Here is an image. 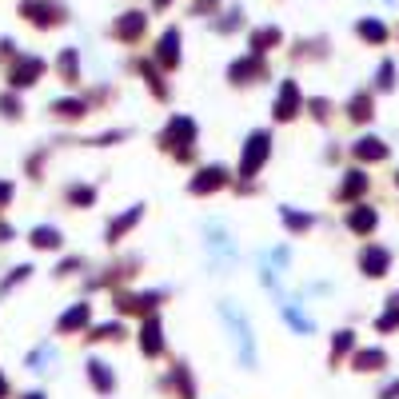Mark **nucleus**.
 Segmentation results:
<instances>
[{"instance_id":"f257e3e1","label":"nucleus","mask_w":399,"mask_h":399,"mask_svg":"<svg viewBox=\"0 0 399 399\" xmlns=\"http://www.w3.org/2000/svg\"><path fill=\"white\" fill-rule=\"evenodd\" d=\"M16 16L36 24V28H60L64 20H68V8H64L60 0H20Z\"/></svg>"},{"instance_id":"f03ea898","label":"nucleus","mask_w":399,"mask_h":399,"mask_svg":"<svg viewBox=\"0 0 399 399\" xmlns=\"http://www.w3.org/2000/svg\"><path fill=\"white\" fill-rule=\"evenodd\" d=\"M148 28V16L140 8H124V12L112 20V40H120V44H136Z\"/></svg>"},{"instance_id":"7ed1b4c3","label":"nucleus","mask_w":399,"mask_h":399,"mask_svg":"<svg viewBox=\"0 0 399 399\" xmlns=\"http://www.w3.org/2000/svg\"><path fill=\"white\" fill-rule=\"evenodd\" d=\"M271 152V136L268 132H252L248 144H244V160H239V176H255L264 168V160Z\"/></svg>"},{"instance_id":"20e7f679","label":"nucleus","mask_w":399,"mask_h":399,"mask_svg":"<svg viewBox=\"0 0 399 399\" xmlns=\"http://www.w3.org/2000/svg\"><path fill=\"white\" fill-rule=\"evenodd\" d=\"M44 76V60L36 56V52H24V56H16L12 68H8V84L12 88H32L36 80Z\"/></svg>"},{"instance_id":"39448f33","label":"nucleus","mask_w":399,"mask_h":399,"mask_svg":"<svg viewBox=\"0 0 399 399\" xmlns=\"http://www.w3.org/2000/svg\"><path fill=\"white\" fill-rule=\"evenodd\" d=\"M223 319H232V332H236V348H239V359L252 367L255 355H252V328H248V319L239 316L236 303H223Z\"/></svg>"},{"instance_id":"423d86ee","label":"nucleus","mask_w":399,"mask_h":399,"mask_svg":"<svg viewBox=\"0 0 399 399\" xmlns=\"http://www.w3.org/2000/svg\"><path fill=\"white\" fill-rule=\"evenodd\" d=\"M264 76H268V68L260 60V52L239 56V60L228 64V80H232V84H255V80H264Z\"/></svg>"},{"instance_id":"0eeeda50","label":"nucleus","mask_w":399,"mask_h":399,"mask_svg":"<svg viewBox=\"0 0 399 399\" xmlns=\"http://www.w3.org/2000/svg\"><path fill=\"white\" fill-rule=\"evenodd\" d=\"M192 136H196V124H192L188 116H176L172 124L160 132V144H164V148H176L180 156H188V152H184V144H192Z\"/></svg>"},{"instance_id":"6e6552de","label":"nucleus","mask_w":399,"mask_h":399,"mask_svg":"<svg viewBox=\"0 0 399 399\" xmlns=\"http://www.w3.org/2000/svg\"><path fill=\"white\" fill-rule=\"evenodd\" d=\"M156 64H160V68H168V72L180 64V28H176V24H168V28L160 32V40H156Z\"/></svg>"},{"instance_id":"1a4fd4ad","label":"nucleus","mask_w":399,"mask_h":399,"mask_svg":"<svg viewBox=\"0 0 399 399\" xmlns=\"http://www.w3.org/2000/svg\"><path fill=\"white\" fill-rule=\"evenodd\" d=\"M296 112H300V88H296V80H284L280 100H275V120H291Z\"/></svg>"},{"instance_id":"9d476101","label":"nucleus","mask_w":399,"mask_h":399,"mask_svg":"<svg viewBox=\"0 0 399 399\" xmlns=\"http://www.w3.org/2000/svg\"><path fill=\"white\" fill-rule=\"evenodd\" d=\"M223 184H228V172H223V168H204V172H200V176L188 184V192H196V196H207V192L223 188Z\"/></svg>"},{"instance_id":"9b49d317","label":"nucleus","mask_w":399,"mask_h":399,"mask_svg":"<svg viewBox=\"0 0 399 399\" xmlns=\"http://www.w3.org/2000/svg\"><path fill=\"white\" fill-rule=\"evenodd\" d=\"M284 40V32L275 28V24H264V28H252V36H248V44H252V52H271V48Z\"/></svg>"},{"instance_id":"f8f14e48","label":"nucleus","mask_w":399,"mask_h":399,"mask_svg":"<svg viewBox=\"0 0 399 399\" xmlns=\"http://www.w3.org/2000/svg\"><path fill=\"white\" fill-rule=\"evenodd\" d=\"M88 380H92V387L104 391V396L116 387V375H112V367L104 364V359H88Z\"/></svg>"},{"instance_id":"ddd939ff","label":"nucleus","mask_w":399,"mask_h":399,"mask_svg":"<svg viewBox=\"0 0 399 399\" xmlns=\"http://www.w3.org/2000/svg\"><path fill=\"white\" fill-rule=\"evenodd\" d=\"M140 348H144V355H160V351H164V332H160V319H156V316L144 323Z\"/></svg>"},{"instance_id":"4468645a","label":"nucleus","mask_w":399,"mask_h":399,"mask_svg":"<svg viewBox=\"0 0 399 399\" xmlns=\"http://www.w3.org/2000/svg\"><path fill=\"white\" fill-rule=\"evenodd\" d=\"M359 264H364L367 275H383V271H387V264H391V255L383 252V248H367V252L359 255Z\"/></svg>"},{"instance_id":"2eb2a0df","label":"nucleus","mask_w":399,"mask_h":399,"mask_svg":"<svg viewBox=\"0 0 399 399\" xmlns=\"http://www.w3.org/2000/svg\"><path fill=\"white\" fill-rule=\"evenodd\" d=\"M156 303H160V296L156 291H148V296H120L116 307H120V312H152Z\"/></svg>"},{"instance_id":"dca6fc26","label":"nucleus","mask_w":399,"mask_h":399,"mask_svg":"<svg viewBox=\"0 0 399 399\" xmlns=\"http://www.w3.org/2000/svg\"><path fill=\"white\" fill-rule=\"evenodd\" d=\"M56 68H60V76L72 84V80H80V52L76 48H64L60 56H56Z\"/></svg>"},{"instance_id":"f3484780","label":"nucleus","mask_w":399,"mask_h":399,"mask_svg":"<svg viewBox=\"0 0 399 399\" xmlns=\"http://www.w3.org/2000/svg\"><path fill=\"white\" fill-rule=\"evenodd\" d=\"M136 220H140V204L128 207L120 220H112V228H108V244H120V236H124L128 228H136Z\"/></svg>"},{"instance_id":"a211bd4d","label":"nucleus","mask_w":399,"mask_h":399,"mask_svg":"<svg viewBox=\"0 0 399 399\" xmlns=\"http://www.w3.org/2000/svg\"><path fill=\"white\" fill-rule=\"evenodd\" d=\"M164 387H168V391H180V399H196V387L188 383V367H176L172 375L164 380Z\"/></svg>"},{"instance_id":"6ab92c4d","label":"nucleus","mask_w":399,"mask_h":399,"mask_svg":"<svg viewBox=\"0 0 399 399\" xmlns=\"http://www.w3.org/2000/svg\"><path fill=\"white\" fill-rule=\"evenodd\" d=\"M84 323H88V303H76L72 312H64V316H60L56 328H60V332H80Z\"/></svg>"},{"instance_id":"aec40b11","label":"nucleus","mask_w":399,"mask_h":399,"mask_svg":"<svg viewBox=\"0 0 399 399\" xmlns=\"http://www.w3.org/2000/svg\"><path fill=\"white\" fill-rule=\"evenodd\" d=\"M355 32H359L364 40H371V44H383V40H387V28H383L380 20H371V16H367V20H359V24H355Z\"/></svg>"},{"instance_id":"412c9836","label":"nucleus","mask_w":399,"mask_h":399,"mask_svg":"<svg viewBox=\"0 0 399 399\" xmlns=\"http://www.w3.org/2000/svg\"><path fill=\"white\" fill-rule=\"evenodd\" d=\"M52 112H56V116H68V120H80V116H84V100H72V96H64V100H56V104H52Z\"/></svg>"},{"instance_id":"4be33fe9","label":"nucleus","mask_w":399,"mask_h":399,"mask_svg":"<svg viewBox=\"0 0 399 399\" xmlns=\"http://www.w3.org/2000/svg\"><path fill=\"white\" fill-rule=\"evenodd\" d=\"M348 223H351V232H371L375 228V212L371 207H355L348 216Z\"/></svg>"},{"instance_id":"5701e85b","label":"nucleus","mask_w":399,"mask_h":399,"mask_svg":"<svg viewBox=\"0 0 399 399\" xmlns=\"http://www.w3.org/2000/svg\"><path fill=\"white\" fill-rule=\"evenodd\" d=\"M239 24H244V12H239V8H232V12H216V20H212V28L216 32H236Z\"/></svg>"},{"instance_id":"b1692460","label":"nucleus","mask_w":399,"mask_h":399,"mask_svg":"<svg viewBox=\"0 0 399 399\" xmlns=\"http://www.w3.org/2000/svg\"><path fill=\"white\" fill-rule=\"evenodd\" d=\"M383 364H387V355H383L380 348L359 351V355H355V367H359V371H375V367H383Z\"/></svg>"},{"instance_id":"393cba45","label":"nucleus","mask_w":399,"mask_h":399,"mask_svg":"<svg viewBox=\"0 0 399 399\" xmlns=\"http://www.w3.org/2000/svg\"><path fill=\"white\" fill-rule=\"evenodd\" d=\"M32 244H36V248H60V232H56V228H32Z\"/></svg>"},{"instance_id":"a878e982","label":"nucleus","mask_w":399,"mask_h":399,"mask_svg":"<svg viewBox=\"0 0 399 399\" xmlns=\"http://www.w3.org/2000/svg\"><path fill=\"white\" fill-rule=\"evenodd\" d=\"M355 156H359V160H383V156H387V148H383L380 140H371V136H367V140L355 144Z\"/></svg>"},{"instance_id":"bb28decb","label":"nucleus","mask_w":399,"mask_h":399,"mask_svg":"<svg viewBox=\"0 0 399 399\" xmlns=\"http://www.w3.org/2000/svg\"><path fill=\"white\" fill-rule=\"evenodd\" d=\"M364 188H367V176H364V172H351V176H348V184H343V200L359 196Z\"/></svg>"},{"instance_id":"cd10ccee","label":"nucleus","mask_w":399,"mask_h":399,"mask_svg":"<svg viewBox=\"0 0 399 399\" xmlns=\"http://www.w3.org/2000/svg\"><path fill=\"white\" fill-rule=\"evenodd\" d=\"M284 223L291 228V232H303V228H312V216H300V212L284 207Z\"/></svg>"},{"instance_id":"c85d7f7f","label":"nucleus","mask_w":399,"mask_h":399,"mask_svg":"<svg viewBox=\"0 0 399 399\" xmlns=\"http://www.w3.org/2000/svg\"><path fill=\"white\" fill-rule=\"evenodd\" d=\"M351 116H355V120H367V116H371V96H355V100H351Z\"/></svg>"},{"instance_id":"c756f323","label":"nucleus","mask_w":399,"mask_h":399,"mask_svg":"<svg viewBox=\"0 0 399 399\" xmlns=\"http://www.w3.org/2000/svg\"><path fill=\"white\" fill-rule=\"evenodd\" d=\"M220 4L223 0H196V4H192V16H216Z\"/></svg>"},{"instance_id":"7c9ffc66","label":"nucleus","mask_w":399,"mask_h":399,"mask_svg":"<svg viewBox=\"0 0 399 399\" xmlns=\"http://www.w3.org/2000/svg\"><path fill=\"white\" fill-rule=\"evenodd\" d=\"M68 200L80 204V207H88V204H92V188H68Z\"/></svg>"},{"instance_id":"2f4dec72","label":"nucleus","mask_w":399,"mask_h":399,"mask_svg":"<svg viewBox=\"0 0 399 399\" xmlns=\"http://www.w3.org/2000/svg\"><path fill=\"white\" fill-rule=\"evenodd\" d=\"M28 271H32V268H16L12 275H8V280H4V284H0V291H12V287L20 284V280H28Z\"/></svg>"},{"instance_id":"473e14b6","label":"nucleus","mask_w":399,"mask_h":399,"mask_svg":"<svg viewBox=\"0 0 399 399\" xmlns=\"http://www.w3.org/2000/svg\"><path fill=\"white\" fill-rule=\"evenodd\" d=\"M351 348V332H339V339H335V348H332V355L335 359H339V355H343V351Z\"/></svg>"},{"instance_id":"72a5a7b5","label":"nucleus","mask_w":399,"mask_h":399,"mask_svg":"<svg viewBox=\"0 0 399 399\" xmlns=\"http://www.w3.org/2000/svg\"><path fill=\"white\" fill-rule=\"evenodd\" d=\"M391 76H396L391 60H387V64H380V88H391Z\"/></svg>"},{"instance_id":"f704fd0d","label":"nucleus","mask_w":399,"mask_h":399,"mask_svg":"<svg viewBox=\"0 0 399 399\" xmlns=\"http://www.w3.org/2000/svg\"><path fill=\"white\" fill-rule=\"evenodd\" d=\"M0 112H8V116H20V104H16V96H0Z\"/></svg>"},{"instance_id":"c9c22d12","label":"nucleus","mask_w":399,"mask_h":399,"mask_svg":"<svg viewBox=\"0 0 399 399\" xmlns=\"http://www.w3.org/2000/svg\"><path fill=\"white\" fill-rule=\"evenodd\" d=\"M399 323V312H387V316L380 319V332H387V328H396Z\"/></svg>"},{"instance_id":"e433bc0d","label":"nucleus","mask_w":399,"mask_h":399,"mask_svg":"<svg viewBox=\"0 0 399 399\" xmlns=\"http://www.w3.org/2000/svg\"><path fill=\"white\" fill-rule=\"evenodd\" d=\"M8 196H12V184H4V180H0V204H4Z\"/></svg>"},{"instance_id":"4c0bfd02","label":"nucleus","mask_w":399,"mask_h":399,"mask_svg":"<svg viewBox=\"0 0 399 399\" xmlns=\"http://www.w3.org/2000/svg\"><path fill=\"white\" fill-rule=\"evenodd\" d=\"M172 4H176V0H152V8H156V12H160V8H172Z\"/></svg>"},{"instance_id":"58836bf2","label":"nucleus","mask_w":399,"mask_h":399,"mask_svg":"<svg viewBox=\"0 0 399 399\" xmlns=\"http://www.w3.org/2000/svg\"><path fill=\"white\" fill-rule=\"evenodd\" d=\"M8 396V380H4V375H0V399Z\"/></svg>"},{"instance_id":"ea45409f","label":"nucleus","mask_w":399,"mask_h":399,"mask_svg":"<svg viewBox=\"0 0 399 399\" xmlns=\"http://www.w3.org/2000/svg\"><path fill=\"white\" fill-rule=\"evenodd\" d=\"M20 399H44V391H28V396H20Z\"/></svg>"}]
</instances>
